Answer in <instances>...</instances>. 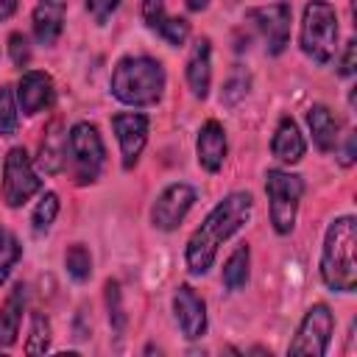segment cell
Returning a JSON list of instances; mask_svg holds the SVG:
<instances>
[{"label": "cell", "instance_id": "cell-18", "mask_svg": "<svg viewBox=\"0 0 357 357\" xmlns=\"http://www.w3.org/2000/svg\"><path fill=\"white\" fill-rule=\"evenodd\" d=\"M271 151L279 162L284 165H296L301 162L304 151H307V142L298 131V126L290 120V117H282L279 126H276V134H273V142H271Z\"/></svg>", "mask_w": 357, "mask_h": 357}, {"label": "cell", "instance_id": "cell-3", "mask_svg": "<svg viewBox=\"0 0 357 357\" xmlns=\"http://www.w3.org/2000/svg\"><path fill=\"white\" fill-rule=\"evenodd\" d=\"M165 67L151 56H126L112 73V95L126 106H153L165 92Z\"/></svg>", "mask_w": 357, "mask_h": 357}, {"label": "cell", "instance_id": "cell-17", "mask_svg": "<svg viewBox=\"0 0 357 357\" xmlns=\"http://www.w3.org/2000/svg\"><path fill=\"white\" fill-rule=\"evenodd\" d=\"M39 167L45 173H61L64 170V162H67V131L61 126V120H53L39 142Z\"/></svg>", "mask_w": 357, "mask_h": 357}, {"label": "cell", "instance_id": "cell-14", "mask_svg": "<svg viewBox=\"0 0 357 357\" xmlns=\"http://www.w3.org/2000/svg\"><path fill=\"white\" fill-rule=\"evenodd\" d=\"M195 153H198V165L206 173H218L223 167L226 159V131L218 120H206L198 131L195 139Z\"/></svg>", "mask_w": 357, "mask_h": 357}, {"label": "cell", "instance_id": "cell-12", "mask_svg": "<svg viewBox=\"0 0 357 357\" xmlns=\"http://www.w3.org/2000/svg\"><path fill=\"white\" fill-rule=\"evenodd\" d=\"M173 312H176V321H178V326H181L187 340H198L206 332V304L190 284H181L176 290Z\"/></svg>", "mask_w": 357, "mask_h": 357}, {"label": "cell", "instance_id": "cell-16", "mask_svg": "<svg viewBox=\"0 0 357 357\" xmlns=\"http://www.w3.org/2000/svg\"><path fill=\"white\" fill-rule=\"evenodd\" d=\"M31 22H33V36L39 45H45V47L56 45L64 31V3L61 0H39Z\"/></svg>", "mask_w": 357, "mask_h": 357}, {"label": "cell", "instance_id": "cell-24", "mask_svg": "<svg viewBox=\"0 0 357 357\" xmlns=\"http://www.w3.org/2000/svg\"><path fill=\"white\" fill-rule=\"evenodd\" d=\"M20 257H22L20 240H17L8 229L0 226V284L8 279V273L14 271V265L20 262Z\"/></svg>", "mask_w": 357, "mask_h": 357}, {"label": "cell", "instance_id": "cell-19", "mask_svg": "<svg viewBox=\"0 0 357 357\" xmlns=\"http://www.w3.org/2000/svg\"><path fill=\"white\" fill-rule=\"evenodd\" d=\"M307 126H310V134H312V142H315L318 151H324V153L335 151V145H337V120H335L329 106H324V103L310 106Z\"/></svg>", "mask_w": 357, "mask_h": 357}, {"label": "cell", "instance_id": "cell-6", "mask_svg": "<svg viewBox=\"0 0 357 357\" xmlns=\"http://www.w3.org/2000/svg\"><path fill=\"white\" fill-rule=\"evenodd\" d=\"M265 192L271 201V223L276 234H290L296 226L298 204L304 195V181L287 170H268L265 173Z\"/></svg>", "mask_w": 357, "mask_h": 357}, {"label": "cell", "instance_id": "cell-31", "mask_svg": "<svg viewBox=\"0 0 357 357\" xmlns=\"http://www.w3.org/2000/svg\"><path fill=\"white\" fill-rule=\"evenodd\" d=\"M8 53H11V61L17 67H25L31 61V45H28L25 33H11L8 36Z\"/></svg>", "mask_w": 357, "mask_h": 357}, {"label": "cell", "instance_id": "cell-29", "mask_svg": "<svg viewBox=\"0 0 357 357\" xmlns=\"http://www.w3.org/2000/svg\"><path fill=\"white\" fill-rule=\"evenodd\" d=\"M248 73H243V70H234L231 75H229V81L223 84V92H220V103H237L240 98H245V92H248Z\"/></svg>", "mask_w": 357, "mask_h": 357}, {"label": "cell", "instance_id": "cell-34", "mask_svg": "<svg viewBox=\"0 0 357 357\" xmlns=\"http://www.w3.org/2000/svg\"><path fill=\"white\" fill-rule=\"evenodd\" d=\"M346 167L354 162V134H349V139H346V151H343V159H340Z\"/></svg>", "mask_w": 357, "mask_h": 357}, {"label": "cell", "instance_id": "cell-4", "mask_svg": "<svg viewBox=\"0 0 357 357\" xmlns=\"http://www.w3.org/2000/svg\"><path fill=\"white\" fill-rule=\"evenodd\" d=\"M298 45L304 56L312 59L315 64L332 61L337 47V14L326 0L307 3L301 17V31H298Z\"/></svg>", "mask_w": 357, "mask_h": 357}, {"label": "cell", "instance_id": "cell-1", "mask_svg": "<svg viewBox=\"0 0 357 357\" xmlns=\"http://www.w3.org/2000/svg\"><path fill=\"white\" fill-rule=\"evenodd\" d=\"M251 206H254V198L248 192H231L206 215V220L192 231V237L187 240V248H184L190 273L204 276L212 268L218 248L251 218Z\"/></svg>", "mask_w": 357, "mask_h": 357}, {"label": "cell", "instance_id": "cell-13", "mask_svg": "<svg viewBox=\"0 0 357 357\" xmlns=\"http://www.w3.org/2000/svg\"><path fill=\"white\" fill-rule=\"evenodd\" d=\"M50 103H53V78L42 70H28L17 84V106L22 109V114L33 117Z\"/></svg>", "mask_w": 357, "mask_h": 357}, {"label": "cell", "instance_id": "cell-15", "mask_svg": "<svg viewBox=\"0 0 357 357\" xmlns=\"http://www.w3.org/2000/svg\"><path fill=\"white\" fill-rule=\"evenodd\" d=\"M209 84H212V45L204 36L192 45L187 56V86L198 100H204L209 95Z\"/></svg>", "mask_w": 357, "mask_h": 357}, {"label": "cell", "instance_id": "cell-32", "mask_svg": "<svg viewBox=\"0 0 357 357\" xmlns=\"http://www.w3.org/2000/svg\"><path fill=\"white\" fill-rule=\"evenodd\" d=\"M117 6H120V0H86V11L95 17L98 25H103V22L114 14Z\"/></svg>", "mask_w": 357, "mask_h": 357}, {"label": "cell", "instance_id": "cell-22", "mask_svg": "<svg viewBox=\"0 0 357 357\" xmlns=\"http://www.w3.org/2000/svg\"><path fill=\"white\" fill-rule=\"evenodd\" d=\"M64 268L75 282H86L92 276V254H89V248L81 245V243H73L67 248V254H64Z\"/></svg>", "mask_w": 357, "mask_h": 357}, {"label": "cell", "instance_id": "cell-35", "mask_svg": "<svg viewBox=\"0 0 357 357\" xmlns=\"http://www.w3.org/2000/svg\"><path fill=\"white\" fill-rule=\"evenodd\" d=\"M17 11V0H0V22L8 20Z\"/></svg>", "mask_w": 357, "mask_h": 357}, {"label": "cell", "instance_id": "cell-26", "mask_svg": "<svg viewBox=\"0 0 357 357\" xmlns=\"http://www.w3.org/2000/svg\"><path fill=\"white\" fill-rule=\"evenodd\" d=\"M106 307H109V324H112V332L120 337L123 329H126V310H123V293H120V284L117 282H106Z\"/></svg>", "mask_w": 357, "mask_h": 357}, {"label": "cell", "instance_id": "cell-36", "mask_svg": "<svg viewBox=\"0 0 357 357\" xmlns=\"http://www.w3.org/2000/svg\"><path fill=\"white\" fill-rule=\"evenodd\" d=\"M209 6V0H187V8L190 11H204Z\"/></svg>", "mask_w": 357, "mask_h": 357}, {"label": "cell", "instance_id": "cell-5", "mask_svg": "<svg viewBox=\"0 0 357 357\" xmlns=\"http://www.w3.org/2000/svg\"><path fill=\"white\" fill-rule=\"evenodd\" d=\"M67 156L75 184H95L106 165V148L100 131L92 123H75L67 134Z\"/></svg>", "mask_w": 357, "mask_h": 357}, {"label": "cell", "instance_id": "cell-11", "mask_svg": "<svg viewBox=\"0 0 357 357\" xmlns=\"http://www.w3.org/2000/svg\"><path fill=\"white\" fill-rule=\"evenodd\" d=\"M112 128L120 142V156H123V170H131L148 142V117L139 112H120L112 117Z\"/></svg>", "mask_w": 357, "mask_h": 357}, {"label": "cell", "instance_id": "cell-25", "mask_svg": "<svg viewBox=\"0 0 357 357\" xmlns=\"http://www.w3.org/2000/svg\"><path fill=\"white\" fill-rule=\"evenodd\" d=\"M56 215H59V195H56V192H45V195H42V201L36 204V209H33V218H31L33 231H36V234L50 231V226H53Z\"/></svg>", "mask_w": 357, "mask_h": 357}, {"label": "cell", "instance_id": "cell-30", "mask_svg": "<svg viewBox=\"0 0 357 357\" xmlns=\"http://www.w3.org/2000/svg\"><path fill=\"white\" fill-rule=\"evenodd\" d=\"M142 20L151 31H159L162 22L167 20L165 14V0H142Z\"/></svg>", "mask_w": 357, "mask_h": 357}, {"label": "cell", "instance_id": "cell-10", "mask_svg": "<svg viewBox=\"0 0 357 357\" xmlns=\"http://www.w3.org/2000/svg\"><path fill=\"white\" fill-rule=\"evenodd\" d=\"M192 204H195V190L190 184H184V181L170 184L156 195V201L151 206V223L162 231H173L181 226V220L187 218Z\"/></svg>", "mask_w": 357, "mask_h": 357}, {"label": "cell", "instance_id": "cell-23", "mask_svg": "<svg viewBox=\"0 0 357 357\" xmlns=\"http://www.w3.org/2000/svg\"><path fill=\"white\" fill-rule=\"evenodd\" d=\"M50 349V321L42 312L31 315V332L25 340V354H45Z\"/></svg>", "mask_w": 357, "mask_h": 357}, {"label": "cell", "instance_id": "cell-37", "mask_svg": "<svg viewBox=\"0 0 357 357\" xmlns=\"http://www.w3.org/2000/svg\"><path fill=\"white\" fill-rule=\"evenodd\" d=\"M234 3H237V0H226V6H234Z\"/></svg>", "mask_w": 357, "mask_h": 357}, {"label": "cell", "instance_id": "cell-21", "mask_svg": "<svg viewBox=\"0 0 357 357\" xmlns=\"http://www.w3.org/2000/svg\"><path fill=\"white\" fill-rule=\"evenodd\" d=\"M248 265H251V251H248L245 243H240V245L229 254V259H226V265H223V273H220L226 290H243V287L248 284Z\"/></svg>", "mask_w": 357, "mask_h": 357}, {"label": "cell", "instance_id": "cell-20", "mask_svg": "<svg viewBox=\"0 0 357 357\" xmlns=\"http://www.w3.org/2000/svg\"><path fill=\"white\" fill-rule=\"evenodd\" d=\"M22 307H25V284H14V290L8 293V298L0 307V346L8 349L14 346L17 335H20V321H22Z\"/></svg>", "mask_w": 357, "mask_h": 357}, {"label": "cell", "instance_id": "cell-9", "mask_svg": "<svg viewBox=\"0 0 357 357\" xmlns=\"http://www.w3.org/2000/svg\"><path fill=\"white\" fill-rule=\"evenodd\" d=\"M245 20L265 39V50L271 56H279L287 47V39H290V6L287 3H271V6H259V8H248Z\"/></svg>", "mask_w": 357, "mask_h": 357}, {"label": "cell", "instance_id": "cell-2", "mask_svg": "<svg viewBox=\"0 0 357 357\" xmlns=\"http://www.w3.org/2000/svg\"><path fill=\"white\" fill-rule=\"evenodd\" d=\"M357 223L343 215L329 223L321 251V279L329 290L351 293L357 287Z\"/></svg>", "mask_w": 357, "mask_h": 357}, {"label": "cell", "instance_id": "cell-8", "mask_svg": "<svg viewBox=\"0 0 357 357\" xmlns=\"http://www.w3.org/2000/svg\"><path fill=\"white\" fill-rule=\"evenodd\" d=\"M39 190H42V178L36 176L25 148H11L3 165V201L8 206H22Z\"/></svg>", "mask_w": 357, "mask_h": 357}, {"label": "cell", "instance_id": "cell-27", "mask_svg": "<svg viewBox=\"0 0 357 357\" xmlns=\"http://www.w3.org/2000/svg\"><path fill=\"white\" fill-rule=\"evenodd\" d=\"M17 109H20V106H17V100H14L11 86H0V137L17 134V123H20Z\"/></svg>", "mask_w": 357, "mask_h": 357}, {"label": "cell", "instance_id": "cell-28", "mask_svg": "<svg viewBox=\"0 0 357 357\" xmlns=\"http://www.w3.org/2000/svg\"><path fill=\"white\" fill-rule=\"evenodd\" d=\"M156 33H159V36H162L167 45L181 47V45L187 42V36H190V22H187L184 17H167Z\"/></svg>", "mask_w": 357, "mask_h": 357}, {"label": "cell", "instance_id": "cell-7", "mask_svg": "<svg viewBox=\"0 0 357 357\" xmlns=\"http://www.w3.org/2000/svg\"><path fill=\"white\" fill-rule=\"evenodd\" d=\"M332 332H335V315L326 304H312L301 324H298V332L293 337V343L287 346V354H304V357H324L326 349H329V340H332Z\"/></svg>", "mask_w": 357, "mask_h": 357}, {"label": "cell", "instance_id": "cell-33", "mask_svg": "<svg viewBox=\"0 0 357 357\" xmlns=\"http://www.w3.org/2000/svg\"><path fill=\"white\" fill-rule=\"evenodd\" d=\"M354 67H357V42L349 39L346 47H343V56H340V61H337V73H340L343 78H349V75H354Z\"/></svg>", "mask_w": 357, "mask_h": 357}]
</instances>
